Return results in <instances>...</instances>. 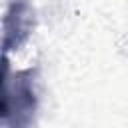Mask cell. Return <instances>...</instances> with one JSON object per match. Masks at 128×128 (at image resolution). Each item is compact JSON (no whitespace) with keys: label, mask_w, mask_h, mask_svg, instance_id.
Returning <instances> with one entry per match:
<instances>
[{"label":"cell","mask_w":128,"mask_h":128,"mask_svg":"<svg viewBox=\"0 0 128 128\" xmlns=\"http://www.w3.org/2000/svg\"><path fill=\"white\" fill-rule=\"evenodd\" d=\"M36 90L34 72L20 70L14 78H8V66L4 60V98H2V124L6 128H30L36 114Z\"/></svg>","instance_id":"cell-1"},{"label":"cell","mask_w":128,"mask_h":128,"mask_svg":"<svg viewBox=\"0 0 128 128\" xmlns=\"http://www.w3.org/2000/svg\"><path fill=\"white\" fill-rule=\"evenodd\" d=\"M34 30V8L28 0H10L4 16V38L2 48L4 56L10 50H18Z\"/></svg>","instance_id":"cell-2"}]
</instances>
